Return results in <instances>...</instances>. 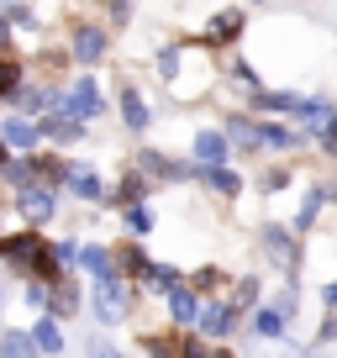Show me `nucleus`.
<instances>
[{
	"instance_id": "nucleus-1",
	"label": "nucleus",
	"mask_w": 337,
	"mask_h": 358,
	"mask_svg": "<svg viewBox=\"0 0 337 358\" xmlns=\"http://www.w3.org/2000/svg\"><path fill=\"white\" fill-rule=\"evenodd\" d=\"M127 295H132V290H127L116 274H101V280H95V316H101L106 327H116L127 316V306H132Z\"/></svg>"
},
{
	"instance_id": "nucleus-2",
	"label": "nucleus",
	"mask_w": 337,
	"mask_h": 358,
	"mask_svg": "<svg viewBox=\"0 0 337 358\" xmlns=\"http://www.w3.org/2000/svg\"><path fill=\"white\" fill-rule=\"evenodd\" d=\"M58 111L79 116V122H90V116H101V85H95L90 74H85V79H74V85H69V95H64V106H58Z\"/></svg>"
},
{
	"instance_id": "nucleus-3",
	"label": "nucleus",
	"mask_w": 337,
	"mask_h": 358,
	"mask_svg": "<svg viewBox=\"0 0 337 358\" xmlns=\"http://www.w3.org/2000/svg\"><path fill=\"white\" fill-rule=\"evenodd\" d=\"M0 143L11 148V153H32L43 143V127L32 116H0Z\"/></svg>"
},
{
	"instance_id": "nucleus-4",
	"label": "nucleus",
	"mask_w": 337,
	"mask_h": 358,
	"mask_svg": "<svg viewBox=\"0 0 337 358\" xmlns=\"http://www.w3.org/2000/svg\"><path fill=\"white\" fill-rule=\"evenodd\" d=\"M227 153H232V143H227L222 127H206V132H195V164H201V169L227 164Z\"/></svg>"
},
{
	"instance_id": "nucleus-5",
	"label": "nucleus",
	"mask_w": 337,
	"mask_h": 358,
	"mask_svg": "<svg viewBox=\"0 0 337 358\" xmlns=\"http://www.w3.org/2000/svg\"><path fill=\"white\" fill-rule=\"evenodd\" d=\"M248 27V16L237 11V6H227V11H216L211 22H206V43L211 48H227V43H237V32Z\"/></svg>"
},
{
	"instance_id": "nucleus-6",
	"label": "nucleus",
	"mask_w": 337,
	"mask_h": 358,
	"mask_svg": "<svg viewBox=\"0 0 337 358\" xmlns=\"http://www.w3.org/2000/svg\"><path fill=\"white\" fill-rule=\"evenodd\" d=\"M69 53H74V64H101V58H106V32H101V27H74Z\"/></svg>"
},
{
	"instance_id": "nucleus-7",
	"label": "nucleus",
	"mask_w": 337,
	"mask_h": 358,
	"mask_svg": "<svg viewBox=\"0 0 337 358\" xmlns=\"http://www.w3.org/2000/svg\"><path fill=\"white\" fill-rule=\"evenodd\" d=\"M301 101L306 95H295V90H248V106L253 111H274V116H285V111H301Z\"/></svg>"
},
{
	"instance_id": "nucleus-8",
	"label": "nucleus",
	"mask_w": 337,
	"mask_h": 358,
	"mask_svg": "<svg viewBox=\"0 0 337 358\" xmlns=\"http://www.w3.org/2000/svg\"><path fill=\"white\" fill-rule=\"evenodd\" d=\"M48 248L37 243V232H16V237H0V258H11V264H22V268H32L37 258H43Z\"/></svg>"
},
{
	"instance_id": "nucleus-9",
	"label": "nucleus",
	"mask_w": 337,
	"mask_h": 358,
	"mask_svg": "<svg viewBox=\"0 0 337 358\" xmlns=\"http://www.w3.org/2000/svg\"><path fill=\"white\" fill-rule=\"evenodd\" d=\"M22 211H27V222H32V227H43V222H53L58 195L48 190V185H27V190H22Z\"/></svg>"
},
{
	"instance_id": "nucleus-10",
	"label": "nucleus",
	"mask_w": 337,
	"mask_h": 358,
	"mask_svg": "<svg viewBox=\"0 0 337 358\" xmlns=\"http://www.w3.org/2000/svg\"><path fill=\"white\" fill-rule=\"evenodd\" d=\"M116 111H122L127 132H148V122H153V111H148V101H143V90H132V85L122 90V101H116Z\"/></svg>"
},
{
	"instance_id": "nucleus-11",
	"label": "nucleus",
	"mask_w": 337,
	"mask_h": 358,
	"mask_svg": "<svg viewBox=\"0 0 337 358\" xmlns=\"http://www.w3.org/2000/svg\"><path fill=\"white\" fill-rule=\"evenodd\" d=\"M37 127H43V137H48V143H58V148H69V143H79V137H85V122H79V116H43V122H37Z\"/></svg>"
},
{
	"instance_id": "nucleus-12",
	"label": "nucleus",
	"mask_w": 337,
	"mask_h": 358,
	"mask_svg": "<svg viewBox=\"0 0 337 358\" xmlns=\"http://www.w3.org/2000/svg\"><path fill=\"white\" fill-rule=\"evenodd\" d=\"M301 132H322L327 122L337 116V106H332V95H311V101H301Z\"/></svg>"
},
{
	"instance_id": "nucleus-13",
	"label": "nucleus",
	"mask_w": 337,
	"mask_h": 358,
	"mask_svg": "<svg viewBox=\"0 0 337 358\" xmlns=\"http://www.w3.org/2000/svg\"><path fill=\"white\" fill-rule=\"evenodd\" d=\"M64 185L79 195V201H101V195H106L101 174H95V169H85V164H79V169H69V179H64Z\"/></svg>"
},
{
	"instance_id": "nucleus-14",
	"label": "nucleus",
	"mask_w": 337,
	"mask_h": 358,
	"mask_svg": "<svg viewBox=\"0 0 337 358\" xmlns=\"http://www.w3.org/2000/svg\"><path fill=\"white\" fill-rule=\"evenodd\" d=\"M259 148H301V132L295 127H285V122H259Z\"/></svg>"
},
{
	"instance_id": "nucleus-15",
	"label": "nucleus",
	"mask_w": 337,
	"mask_h": 358,
	"mask_svg": "<svg viewBox=\"0 0 337 358\" xmlns=\"http://www.w3.org/2000/svg\"><path fill=\"white\" fill-rule=\"evenodd\" d=\"M32 348H37V353H48V358L64 353V332H58L53 316H37V327H32Z\"/></svg>"
},
{
	"instance_id": "nucleus-16",
	"label": "nucleus",
	"mask_w": 337,
	"mask_h": 358,
	"mask_svg": "<svg viewBox=\"0 0 337 358\" xmlns=\"http://www.w3.org/2000/svg\"><path fill=\"white\" fill-rule=\"evenodd\" d=\"M201 332L206 337H227V327H232V306H201Z\"/></svg>"
},
{
	"instance_id": "nucleus-17",
	"label": "nucleus",
	"mask_w": 337,
	"mask_h": 358,
	"mask_svg": "<svg viewBox=\"0 0 337 358\" xmlns=\"http://www.w3.org/2000/svg\"><path fill=\"white\" fill-rule=\"evenodd\" d=\"M27 90V74H22V64L16 58H0V101H16Z\"/></svg>"
},
{
	"instance_id": "nucleus-18",
	"label": "nucleus",
	"mask_w": 337,
	"mask_h": 358,
	"mask_svg": "<svg viewBox=\"0 0 337 358\" xmlns=\"http://www.w3.org/2000/svg\"><path fill=\"white\" fill-rule=\"evenodd\" d=\"M168 311L180 316V322H195V316H201V295H195V290H180V285H168Z\"/></svg>"
},
{
	"instance_id": "nucleus-19",
	"label": "nucleus",
	"mask_w": 337,
	"mask_h": 358,
	"mask_svg": "<svg viewBox=\"0 0 337 358\" xmlns=\"http://www.w3.org/2000/svg\"><path fill=\"white\" fill-rule=\"evenodd\" d=\"M222 132H227V143H237V148H259V122H248V116H232Z\"/></svg>"
},
{
	"instance_id": "nucleus-20",
	"label": "nucleus",
	"mask_w": 337,
	"mask_h": 358,
	"mask_svg": "<svg viewBox=\"0 0 337 358\" xmlns=\"http://www.w3.org/2000/svg\"><path fill=\"white\" fill-rule=\"evenodd\" d=\"M79 264L90 268L95 280H101V274H116V268H111V253H106L101 243H85V248H79Z\"/></svg>"
},
{
	"instance_id": "nucleus-21",
	"label": "nucleus",
	"mask_w": 337,
	"mask_h": 358,
	"mask_svg": "<svg viewBox=\"0 0 337 358\" xmlns=\"http://www.w3.org/2000/svg\"><path fill=\"white\" fill-rule=\"evenodd\" d=\"M201 174H206V185H211V190H222V195H237V190H243L237 169H227V164H216V169H201Z\"/></svg>"
},
{
	"instance_id": "nucleus-22",
	"label": "nucleus",
	"mask_w": 337,
	"mask_h": 358,
	"mask_svg": "<svg viewBox=\"0 0 337 358\" xmlns=\"http://www.w3.org/2000/svg\"><path fill=\"white\" fill-rule=\"evenodd\" d=\"M6 185H16V190H27V185H37V164L32 158H16V164H6Z\"/></svg>"
},
{
	"instance_id": "nucleus-23",
	"label": "nucleus",
	"mask_w": 337,
	"mask_h": 358,
	"mask_svg": "<svg viewBox=\"0 0 337 358\" xmlns=\"http://www.w3.org/2000/svg\"><path fill=\"white\" fill-rule=\"evenodd\" d=\"M32 332H6L0 337V358H32Z\"/></svg>"
},
{
	"instance_id": "nucleus-24",
	"label": "nucleus",
	"mask_w": 337,
	"mask_h": 358,
	"mask_svg": "<svg viewBox=\"0 0 337 358\" xmlns=\"http://www.w3.org/2000/svg\"><path fill=\"white\" fill-rule=\"evenodd\" d=\"M180 64H185V48H180V43H168L164 53H158V74H164L168 85H174V79H180Z\"/></svg>"
},
{
	"instance_id": "nucleus-25",
	"label": "nucleus",
	"mask_w": 337,
	"mask_h": 358,
	"mask_svg": "<svg viewBox=\"0 0 337 358\" xmlns=\"http://www.w3.org/2000/svg\"><path fill=\"white\" fill-rule=\"evenodd\" d=\"M253 332L259 337H285V311H253Z\"/></svg>"
},
{
	"instance_id": "nucleus-26",
	"label": "nucleus",
	"mask_w": 337,
	"mask_h": 358,
	"mask_svg": "<svg viewBox=\"0 0 337 358\" xmlns=\"http://www.w3.org/2000/svg\"><path fill=\"white\" fill-rule=\"evenodd\" d=\"M264 248L274 253V264H290V237H285L280 227H264Z\"/></svg>"
},
{
	"instance_id": "nucleus-27",
	"label": "nucleus",
	"mask_w": 337,
	"mask_h": 358,
	"mask_svg": "<svg viewBox=\"0 0 337 358\" xmlns=\"http://www.w3.org/2000/svg\"><path fill=\"white\" fill-rule=\"evenodd\" d=\"M6 22L22 27V32H32V27H37V11L27 6V0H11V6H6Z\"/></svg>"
},
{
	"instance_id": "nucleus-28",
	"label": "nucleus",
	"mask_w": 337,
	"mask_h": 358,
	"mask_svg": "<svg viewBox=\"0 0 337 358\" xmlns=\"http://www.w3.org/2000/svg\"><path fill=\"white\" fill-rule=\"evenodd\" d=\"M127 227H132V232H153V206L132 201V206H127Z\"/></svg>"
},
{
	"instance_id": "nucleus-29",
	"label": "nucleus",
	"mask_w": 337,
	"mask_h": 358,
	"mask_svg": "<svg viewBox=\"0 0 337 358\" xmlns=\"http://www.w3.org/2000/svg\"><path fill=\"white\" fill-rule=\"evenodd\" d=\"M322 201H327V190H311L306 195V206H301V216H295V232H306V227L316 222V211H322Z\"/></svg>"
},
{
	"instance_id": "nucleus-30",
	"label": "nucleus",
	"mask_w": 337,
	"mask_h": 358,
	"mask_svg": "<svg viewBox=\"0 0 337 358\" xmlns=\"http://www.w3.org/2000/svg\"><path fill=\"white\" fill-rule=\"evenodd\" d=\"M322 148H327V153H332V158H337V116H332V122H327V127H322Z\"/></svg>"
},
{
	"instance_id": "nucleus-31",
	"label": "nucleus",
	"mask_w": 337,
	"mask_h": 358,
	"mask_svg": "<svg viewBox=\"0 0 337 358\" xmlns=\"http://www.w3.org/2000/svg\"><path fill=\"white\" fill-rule=\"evenodd\" d=\"M11 48V22H6V11H0V53Z\"/></svg>"
},
{
	"instance_id": "nucleus-32",
	"label": "nucleus",
	"mask_w": 337,
	"mask_h": 358,
	"mask_svg": "<svg viewBox=\"0 0 337 358\" xmlns=\"http://www.w3.org/2000/svg\"><path fill=\"white\" fill-rule=\"evenodd\" d=\"M322 301H327V311H337V280H332V285L322 290Z\"/></svg>"
},
{
	"instance_id": "nucleus-33",
	"label": "nucleus",
	"mask_w": 337,
	"mask_h": 358,
	"mask_svg": "<svg viewBox=\"0 0 337 358\" xmlns=\"http://www.w3.org/2000/svg\"><path fill=\"white\" fill-rule=\"evenodd\" d=\"M6 164H11V148H6V143H0V174H6Z\"/></svg>"
}]
</instances>
